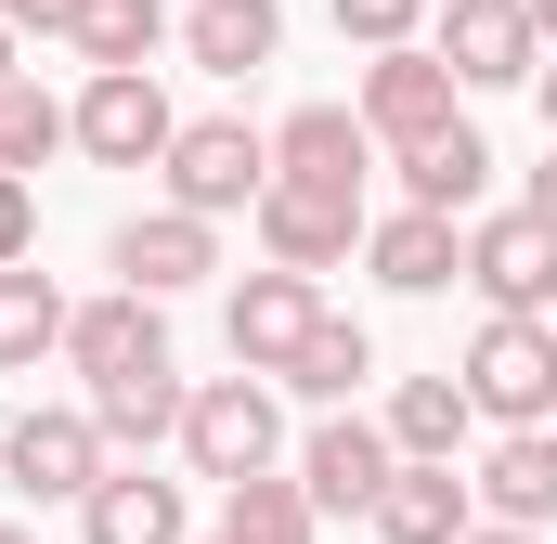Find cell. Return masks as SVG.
<instances>
[{
  "label": "cell",
  "mask_w": 557,
  "mask_h": 544,
  "mask_svg": "<svg viewBox=\"0 0 557 544\" xmlns=\"http://www.w3.org/2000/svg\"><path fill=\"white\" fill-rule=\"evenodd\" d=\"M182 52L208 78H260L285 52V0H182Z\"/></svg>",
  "instance_id": "cell-21"
},
{
  "label": "cell",
  "mask_w": 557,
  "mask_h": 544,
  "mask_svg": "<svg viewBox=\"0 0 557 544\" xmlns=\"http://www.w3.org/2000/svg\"><path fill=\"white\" fill-rule=\"evenodd\" d=\"M324 13H337L350 52H416L428 39V0H324Z\"/></svg>",
  "instance_id": "cell-28"
},
{
  "label": "cell",
  "mask_w": 557,
  "mask_h": 544,
  "mask_svg": "<svg viewBox=\"0 0 557 544\" xmlns=\"http://www.w3.org/2000/svg\"><path fill=\"white\" fill-rule=\"evenodd\" d=\"M104 272H117L131 298L169 311L182 285H208V272H221V221H195V208H169V195H156V208H131V221L104 234Z\"/></svg>",
  "instance_id": "cell-8"
},
{
  "label": "cell",
  "mask_w": 557,
  "mask_h": 544,
  "mask_svg": "<svg viewBox=\"0 0 557 544\" xmlns=\"http://www.w3.org/2000/svg\"><path fill=\"white\" fill-rule=\"evenodd\" d=\"M247 234H260V260H273V272H311V285H324L337 260H363V195H311V182H273Z\"/></svg>",
  "instance_id": "cell-12"
},
{
  "label": "cell",
  "mask_w": 557,
  "mask_h": 544,
  "mask_svg": "<svg viewBox=\"0 0 557 544\" xmlns=\"http://www.w3.org/2000/svg\"><path fill=\"white\" fill-rule=\"evenodd\" d=\"M169 39H182L169 0H78V26H65V52H78L91 78H156Z\"/></svg>",
  "instance_id": "cell-19"
},
{
  "label": "cell",
  "mask_w": 557,
  "mask_h": 544,
  "mask_svg": "<svg viewBox=\"0 0 557 544\" xmlns=\"http://www.w3.org/2000/svg\"><path fill=\"white\" fill-rule=\"evenodd\" d=\"M532 104H545V143H557V52H545V78H532Z\"/></svg>",
  "instance_id": "cell-32"
},
{
  "label": "cell",
  "mask_w": 557,
  "mask_h": 544,
  "mask_svg": "<svg viewBox=\"0 0 557 544\" xmlns=\"http://www.w3.org/2000/svg\"><path fill=\"white\" fill-rule=\"evenodd\" d=\"M13 78H26V39H13V26H0V91H13Z\"/></svg>",
  "instance_id": "cell-33"
},
{
  "label": "cell",
  "mask_w": 557,
  "mask_h": 544,
  "mask_svg": "<svg viewBox=\"0 0 557 544\" xmlns=\"http://www.w3.org/2000/svg\"><path fill=\"white\" fill-rule=\"evenodd\" d=\"M65 311H78V298H65L39 260H26V272H0V376H39V363L65 350Z\"/></svg>",
  "instance_id": "cell-23"
},
{
  "label": "cell",
  "mask_w": 557,
  "mask_h": 544,
  "mask_svg": "<svg viewBox=\"0 0 557 544\" xmlns=\"http://www.w3.org/2000/svg\"><path fill=\"white\" fill-rule=\"evenodd\" d=\"M104 428H91V403H26L13 428H0V480L26 493V506H91L104 493Z\"/></svg>",
  "instance_id": "cell-3"
},
{
  "label": "cell",
  "mask_w": 557,
  "mask_h": 544,
  "mask_svg": "<svg viewBox=\"0 0 557 544\" xmlns=\"http://www.w3.org/2000/svg\"><path fill=\"white\" fill-rule=\"evenodd\" d=\"M389 428L376 415H324L311 441H298V493H311V519H376V493H389Z\"/></svg>",
  "instance_id": "cell-13"
},
{
  "label": "cell",
  "mask_w": 557,
  "mask_h": 544,
  "mask_svg": "<svg viewBox=\"0 0 557 544\" xmlns=\"http://www.w3.org/2000/svg\"><path fill=\"white\" fill-rule=\"evenodd\" d=\"M480 532V493L454 480V467H389V493H376V544H467Z\"/></svg>",
  "instance_id": "cell-22"
},
{
  "label": "cell",
  "mask_w": 557,
  "mask_h": 544,
  "mask_svg": "<svg viewBox=\"0 0 557 544\" xmlns=\"http://www.w3.org/2000/svg\"><path fill=\"white\" fill-rule=\"evenodd\" d=\"M428 52L454 65V91H532V78H545V39H532V0H441Z\"/></svg>",
  "instance_id": "cell-7"
},
{
  "label": "cell",
  "mask_w": 557,
  "mask_h": 544,
  "mask_svg": "<svg viewBox=\"0 0 557 544\" xmlns=\"http://www.w3.org/2000/svg\"><path fill=\"white\" fill-rule=\"evenodd\" d=\"M182 467L195 480H273L285 467V403H273V376H195L182 390Z\"/></svg>",
  "instance_id": "cell-1"
},
{
  "label": "cell",
  "mask_w": 557,
  "mask_h": 544,
  "mask_svg": "<svg viewBox=\"0 0 557 544\" xmlns=\"http://www.w3.org/2000/svg\"><path fill=\"white\" fill-rule=\"evenodd\" d=\"M0 544H39V532H26V519H0Z\"/></svg>",
  "instance_id": "cell-36"
},
{
  "label": "cell",
  "mask_w": 557,
  "mask_h": 544,
  "mask_svg": "<svg viewBox=\"0 0 557 544\" xmlns=\"http://www.w3.org/2000/svg\"><path fill=\"white\" fill-rule=\"evenodd\" d=\"M26 260H39V182L0 169V272H26Z\"/></svg>",
  "instance_id": "cell-29"
},
{
  "label": "cell",
  "mask_w": 557,
  "mask_h": 544,
  "mask_svg": "<svg viewBox=\"0 0 557 544\" xmlns=\"http://www.w3.org/2000/svg\"><path fill=\"white\" fill-rule=\"evenodd\" d=\"M91 428H104V454L143 467L156 441H182V376H131V390H91Z\"/></svg>",
  "instance_id": "cell-27"
},
{
  "label": "cell",
  "mask_w": 557,
  "mask_h": 544,
  "mask_svg": "<svg viewBox=\"0 0 557 544\" xmlns=\"http://www.w3.org/2000/svg\"><path fill=\"white\" fill-rule=\"evenodd\" d=\"M52 156H78V118H65V91H39V65L0 91V169L13 182H39Z\"/></svg>",
  "instance_id": "cell-26"
},
{
  "label": "cell",
  "mask_w": 557,
  "mask_h": 544,
  "mask_svg": "<svg viewBox=\"0 0 557 544\" xmlns=\"http://www.w3.org/2000/svg\"><path fill=\"white\" fill-rule=\"evenodd\" d=\"M78 544H195V506L156 467H104V493L78 506Z\"/></svg>",
  "instance_id": "cell-18"
},
{
  "label": "cell",
  "mask_w": 557,
  "mask_h": 544,
  "mask_svg": "<svg viewBox=\"0 0 557 544\" xmlns=\"http://www.w3.org/2000/svg\"><path fill=\"white\" fill-rule=\"evenodd\" d=\"M0 26H13V39H65V26H78V0H0Z\"/></svg>",
  "instance_id": "cell-30"
},
{
  "label": "cell",
  "mask_w": 557,
  "mask_h": 544,
  "mask_svg": "<svg viewBox=\"0 0 557 544\" xmlns=\"http://www.w3.org/2000/svg\"><path fill=\"white\" fill-rule=\"evenodd\" d=\"M169 208H195V221H260V195H273V131H247V118H182L169 143Z\"/></svg>",
  "instance_id": "cell-2"
},
{
  "label": "cell",
  "mask_w": 557,
  "mask_h": 544,
  "mask_svg": "<svg viewBox=\"0 0 557 544\" xmlns=\"http://www.w3.org/2000/svg\"><path fill=\"white\" fill-rule=\"evenodd\" d=\"M467 298L493 324H557V234L532 208H480L467 221Z\"/></svg>",
  "instance_id": "cell-4"
},
{
  "label": "cell",
  "mask_w": 557,
  "mask_h": 544,
  "mask_svg": "<svg viewBox=\"0 0 557 544\" xmlns=\"http://www.w3.org/2000/svg\"><path fill=\"white\" fill-rule=\"evenodd\" d=\"M467 403L480 428H557V324H493L480 311V337H467Z\"/></svg>",
  "instance_id": "cell-6"
},
{
  "label": "cell",
  "mask_w": 557,
  "mask_h": 544,
  "mask_svg": "<svg viewBox=\"0 0 557 544\" xmlns=\"http://www.w3.org/2000/svg\"><path fill=\"white\" fill-rule=\"evenodd\" d=\"M376 428H389V454H403V467H454V454H467V428H480V403H467V376H454V363H428V376L389 390Z\"/></svg>",
  "instance_id": "cell-17"
},
{
  "label": "cell",
  "mask_w": 557,
  "mask_h": 544,
  "mask_svg": "<svg viewBox=\"0 0 557 544\" xmlns=\"http://www.w3.org/2000/svg\"><path fill=\"white\" fill-rule=\"evenodd\" d=\"M467 544H545V532H506V519H480V532H467Z\"/></svg>",
  "instance_id": "cell-34"
},
{
  "label": "cell",
  "mask_w": 557,
  "mask_h": 544,
  "mask_svg": "<svg viewBox=\"0 0 557 544\" xmlns=\"http://www.w3.org/2000/svg\"><path fill=\"white\" fill-rule=\"evenodd\" d=\"M363 376H376V337H363L350 311H324V324H311V350L285 363L273 390H298V403H324V415H350V403H363Z\"/></svg>",
  "instance_id": "cell-25"
},
{
  "label": "cell",
  "mask_w": 557,
  "mask_h": 544,
  "mask_svg": "<svg viewBox=\"0 0 557 544\" xmlns=\"http://www.w3.org/2000/svg\"><path fill=\"white\" fill-rule=\"evenodd\" d=\"M65 363H78L91 390L182 376V363H169V311H156V298H131V285H104V298H78V311H65Z\"/></svg>",
  "instance_id": "cell-10"
},
{
  "label": "cell",
  "mask_w": 557,
  "mask_h": 544,
  "mask_svg": "<svg viewBox=\"0 0 557 544\" xmlns=\"http://www.w3.org/2000/svg\"><path fill=\"white\" fill-rule=\"evenodd\" d=\"M78 156L91 169H169V143H182V104H169V78H78Z\"/></svg>",
  "instance_id": "cell-9"
},
{
  "label": "cell",
  "mask_w": 557,
  "mask_h": 544,
  "mask_svg": "<svg viewBox=\"0 0 557 544\" xmlns=\"http://www.w3.org/2000/svg\"><path fill=\"white\" fill-rule=\"evenodd\" d=\"M467 493H480V519L545 532V519H557V428H493L480 467H467Z\"/></svg>",
  "instance_id": "cell-15"
},
{
  "label": "cell",
  "mask_w": 557,
  "mask_h": 544,
  "mask_svg": "<svg viewBox=\"0 0 557 544\" xmlns=\"http://www.w3.org/2000/svg\"><path fill=\"white\" fill-rule=\"evenodd\" d=\"M532 39H545V52H557V0H532Z\"/></svg>",
  "instance_id": "cell-35"
},
{
  "label": "cell",
  "mask_w": 557,
  "mask_h": 544,
  "mask_svg": "<svg viewBox=\"0 0 557 544\" xmlns=\"http://www.w3.org/2000/svg\"><path fill=\"white\" fill-rule=\"evenodd\" d=\"M389 169H403V208H428V221H480L493 208V143L467 131V118L441 143H416V156H389Z\"/></svg>",
  "instance_id": "cell-20"
},
{
  "label": "cell",
  "mask_w": 557,
  "mask_h": 544,
  "mask_svg": "<svg viewBox=\"0 0 557 544\" xmlns=\"http://www.w3.org/2000/svg\"><path fill=\"white\" fill-rule=\"evenodd\" d=\"M363 272H376L389 298H441V285H467V221L389 208V221H363Z\"/></svg>",
  "instance_id": "cell-16"
},
{
  "label": "cell",
  "mask_w": 557,
  "mask_h": 544,
  "mask_svg": "<svg viewBox=\"0 0 557 544\" xmlns=\"http://www.w3.org/2000/svg\"><path fill=\"white\" fill-rule=\"evenodd\" d=\"M324 519H311V493H298V467H273V480H234L221 493V519L195 544H311Z\"/></svg>",
  "instance_id": "cell-24"
},
{
  "label": "cell",
  "mask_w": 557,
  "mask_h": 544,
  "mask_svg": "<svg viewBox=\"0 0 557 544\" xmlns=\"http://www.w3.org/2000/svg\"><path fill=\"white\" fill-rule=\"evenodd\" d=\"M376 169V131L350 104H285L273 118V182H311V195H363Z\"/></svg>",
  "instance_id": "cell-14"
},
{
  "label": "cell",
  "mask_w": 557,
  "mask_h": 544,
  "mask_svg": "<svg viewBox=\"0 0 557 544\" xmlns=\"http://www.w3.org/2000/svg\"><path fill=\"white\" fill-rule=\"evenodd\" d=\"M350 118L376 131V156H416V143H441L454 118H467V91H454V65L441 52H363V78H350Z\"/></svg>",
  "instance_id": "cell-5"
},
{
  "label": "cell",
  "mask_w": 557,
  "mask_h": 544,
  "mask_svg": "<svg viewBox=\"0 0 557 544\" xmlns=\"http://www.w3.org/2000/svg\"><path fill=\"white\" fill-rule=\"evenodd\" d=\"M519 208H532V221L557 234V143H545V169H532V195H519Z\"/></svg>",
  "instance_id": "cell-31"
},
{
  "label": "cell",
  "mask_w": 557,
  "mask_h": 544,
  "mask_svg": "<svg viewBox=\"0 0 557 544\" xmlns=\"http://www.w3.org/2000/svg\"><path fill=\"white\" fill-rule=\"evenodd\" d=\"M311 324H324V285L311 272H247L234 298H221V337H234V376H285L298 350H311Z\"/></svg>",
  "instance_id": "cell-11"
}]
</instances>
